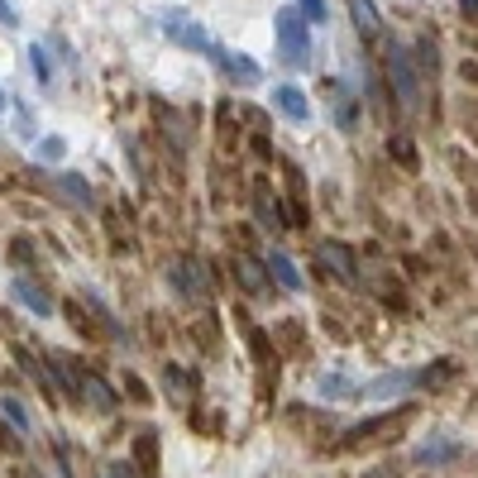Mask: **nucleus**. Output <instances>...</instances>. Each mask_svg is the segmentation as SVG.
Returning <instances> with one entry per match:
<instances>
[{
	"label": "nucleus",
	"instance_id": "nucleus-1",
	"mask_svg": "<svg viewBox=\"0 0 478 478\" xmlns=\"http://www.w3.org/2000/svg\"><path fill=\"white\" fill-rule=\"evenodd\" d=\"M273 29H278V53H282L287 68H306L311 62V34H306L302 10H278Z\"/></svg>",
	"mask_w": 478,
	"mask_h": 478
},
{
	"label": "nucleus",
	"instance_id": "nucleus-2",
	"mask_svg": "<svg viewBox=\"0 0 478 478\" xmlns=\"http://www.w3.org/2000/svg\"><path fill=\"white\" fill-rule=\"evenodd\" d=\"M158 25H163V34H168L173 44H182V48H192V53H206V58H211L216 38L206 34L201 25H192V19H186L182 10H163V15H158Z\"/></svg>",
	"mask_w": 478,
	"mask_h": 478
},
{
	"label": "nucleus",
	"instance_id": "nucleus-3",
	"mask_svg": "<svg viewBox=\"0 0 478 478\" xmlns=\"http://www.w3.org/2000/svg\"><path fill=\"white\" fill-rule=\"evenodd\" d=\"M311 259H316L325 273H335L340 282H359V263H355V249H345L340 239H321L311 249Z\"/></svg>",
	"mask_w": 478,
	"mask_h": 478
},
{
	"label": "nucleus",
	"instance_id": "nucleus-4",
	"mask_svg": "<svg viewBox=\"0 0 478 478\" xmlns=\"http://www.w3.org/2000/svg\"><path fill=\"white\" fill-rule=\"evenodd\" d=\"M168 282L177 287L182 297H206L211 292V282H206V263L201 259H173V268H168Z\"/></svg>",
	"mask_w": 478,
	"mask_h": 478
},
{
	"label": "nucleus",
	"instance_id": "nucleus-5",
	"mask_svg": "<svg viewBox=\"0 0 478 478\" xmlns=\"http://www.w3.org/2000/svg\"><path fill=\"white\" fill-rule=\"evenodd\" d=\"M388 72H392V87H398V101H402V106H417L421 81H417V72H411V62H407V48L392 44V53H388Z\"/></svg>",
	"mask_w": 478,
	"mask_h": 478
},
{
	"label": "nucleus",
	"instance_id": "nucleus-6",
	"mask_svg": "<svg viewBox=\"0 0 478 478\" xmlns=\"http://www.w3.org/2000/svg\"><path fill=\"white\" fill-rule=\"evenodd\" d=\"M407 417H411V411H407V407L398 411V417H392V411H388V417H368V421H359L355 430H349V435H345V441H340V445H345V450H364L368 441H378V435H383L388 426H398V421H407Z\"/></svg>",
	"mask_w": 478,
	"mask_h": 478
},
{
	"label": "nucleus",
	"instance_id": "nucleus-7",
	"mask_svg": "<svg viewBox=\"0 0 478 478\" xmlns=\"http://www.w3.org/2000/svg\"><path fill=\"white\" fill-rule=\"evenodd\" d=\"M282 177H287V225H306V182L297 163H282Z\"/></svg>",
	"mask_w": 478,
	"mask_h": 478
},
{
	"label": "nucleus",
	"instance_id": "nucleus-8",
	"mask_svg": "<svg viewBox=\"0 0 478 478\" xmlns=\"http://www.w3.org/2000/svg\"><path fill=\"white\" fill-rule=\"evenodd\" d=\"M211 58H216V62H220V68H225V72H230V77H235V81H249V87H254V81L263 77V68H259V62H254V58H244V53H230V48H220V44L211 48Z\"/></svg>",
	"mask_w": 478,
	"mask_h": 478
},
{
	"label": "nucleus",
	"instance_id": "nucleus-9",
	"mask_svg": "<svg viewBox=\"0 0 478 478\" xmlns=\"http://www.w3.org/2000/svg\"><path fill=\"white\" fill-rule=\"evenodd\" d=\"M77 392H81V398H87L96 411H115V392L101 383L96 373H87V368H77Z\"/></svg>",
	"mask_w": 478,
	"mask_h": 478
},
{
	"label": "nucleus",
	"instance_id": "nucleus-10",
	"mask_svg": "<svg viewBox=\"0 0 478 478\" xmlns=\"http://www.w3.org/2000/svg\"><path fill=\"white\" fill-rule=\"evenodd\" d=\"M254 211H259V220L268 225V230H278V225H287V211L273 201V186H268L263 177L254 182Z\"/></svg>",
	"mask_w": 478,
	"mask_h": 478
},
{
	"label": "nucleus",
	"instance_id": "nucleus-11",
	"mask_svg": "<svg viewBox=\"0 0 478 478\" xmlns=\"http://www.w3.org/2000/svg\"><path fill=\"white\" fill-rule=\"evenodd\" d=\"M134 464H139V478H158V435L154 430L134 435Z\"/></svg>",
	"mask_w": 478,
	"mask_h": 478
},
{
	"label": "nucleus",
	"instance_id": "nucleus-12",
	"mask_svg": "<svg viewBox=\"0 0 478 478\" xmlns=\"http://www.w3.org/2000/svg\"><path fill=\"white\" fill-rule=\"evenodd\" d=\"M15 297L25 302V306L34 311V316H53V297H48L34 278H15Z\"/></svg>",
	"mask_w": 478,
	"mask_h": 478
},
{
	"label": "nucleus",
	"instance_id": "nucleus-13",
	"mask_svg": "<svg viewBox=\"0 0 478 478\" xmlns=\"http://www.w3.org/2000/svg\"><path fill=\"white\" fill-rule=\"evenodd\" d=\"M278 111L292 120V124H306V120H311V101H306L297 87H278Z\"/></svg>",
	"mask_w": 478,
	"mask_h": 478
},
{
	"label": "nucleus",
	"instance_id": "nucleus-14",
	"mask_svg": "<svg viewBox=\"0 0 478 478\" xmlns=\"http://www.w3.org/2000/svg\"><path fill=\"white\" fill-rule=\"evenodd\" d=\"M235 278L249 287V292H263V287H268V268L259 259H249V254H235Z\"/></svg>",
	"mask_w": 478,
	"mask_h": 478
},
{
	"label": "nucleus",
	"instance_id": "nucleus-15",
	"mask_svg": "<svg viewBox=\"0 0 478 478\" xmlns=\"http://www.w3.org/2000/svg\"><path fill=\"white\" fill-rule=\"evenodd\" d=\"M53 186H58L62 197H68V206H87V201H91V186H87V177H77V173H62Z\"/></svg>",
	"mask_w": 478,
	"mask_h": 478
},
{
	"label": "nucleus",
	"instance_id": "nucleus-16",
	"mask_svg": "<svg viewBox=\"0 0 478 478\" xmlns=\"http://www.w3.org/2000/svg\"><path fill=\"white\" fill-rule=\"evenodd\" d=\"M349 10H355V25H359L364 38H378L383 34V19H378V10H373L368 0H349Z\"/></svg>",
	"mask_w": 478,
	"mask_h": 478
},
{
	"label": "nucleus",
	"instance_id": "nucleus-17",
	"mask_svg": "<svg viewBox=\"0 0 478 478\" xmlns=\"http://www.w3.org/2000/svg\"><path fill=\"white\" fill-rule=\"evenodd\" d=\"M268 273H273V278L287 287V292H302V278H297V268H292V259H287V254H273V259H268Z\"/></svg>",
	"mask_w": 478,
	"mask_h": 478
},
{
	"label": "nucleus",
	"instance_id": "nucleus-18",
	"mask_svg": "<svg viewBox=\"0 0 478 478\" xmlns=\"http://www.w3.org/2000/svg\"><path fill=\"white\" fill-rule=\"evenodd\" d=\"M0 417H5L19 435H29L34 426H29V411H25V402H19V398H0Z\"/></svg>",
	"mask_w": 478,
	"mask_h": 478
},
{
	"label": "nucleus",
	"instance_id": "nucleus-19",
	"mask_svg": "<svg viewBox=\"0 0 478 478\" xmlns=\"http://www.w3.org/2000/svg\"><path fill=\"white\" fill-rule=\"evenodd\" d=\"M388 154L402 163V168H417V143H411L407 134H388Z\"/></svg>",
	"mask_w": 478,
	"mask_h": 478
},
{
	"label": "nucleus",
	"instance_id": "nucleus-20",
	"mask_svg": "<svg viewBox=\"0 0 478 478\" xmlns=\"http://www.w3.org/2000/svg\"><path fill=\"white\" fill-rule=\"evenodd\" d=\"M335 120H340V130H359V101L335 91Z\"/></svg>",
	"mask_w": 478,
	"mask_h": 478
},
{
	"label": "nucleus",
	"instance_id": "nucleus-21",
	"mask_svg": "<svg viewBox=\"0 0 478 478\" xmlns=\"http://www.w3.org/2000/svg\"><path fill=\"white\" fill-rule=\"evenodd\" d=\"M450 378H454V364H435V368H421V373H417L421 388H445Z\"/></svg>",
	"mask_w": 478,
	"mask_h": 478
},
{
	"label": "nucleus",
	"instance_id": "nucleus-22",
	"mask_svg": "<svg viewBox=\"0 0 478 478\" xmlns=\"http://www.w3.org/2000/svg\"><path fill=\"white\" fill-rule=\"evenodd\" d=\"M450 454H454L450 441H426V445L417 450V460H421V464H441V460H450Z\"/></svg>",
	"mask_w": 478,
	"mask_h": 478
},
{
	"label": "nucleus",
	"instance_id": "nucleus-23",
	"mask_svg": "<svg viewBox=\"0 0 478 478\" xmlns=\"http://www.w3.org/2000/svg\"><path fill=\"white\" fill-rule=\"evenodd\" d=\"M163 378H168V383L177 388V398H186V392H197V378H192V373H182V368H168Z\"/></svg>",
	"mask_w": 478,
	"mask_h": 478
},
{
	"label": "nucleus",
	"instance_id": "nucleus-24",
	"mask_svg": "<svg viewBox=\"0 0 478 478\" xmlns=\"http://www.w3.org/2000/svg\"><path fill=\"white\" fill-rule=\"evenodd\" d=\"M29 58H34V72H38V81H44V87H48V77H53V62H48V53L34 44V48H29Z\"/></svg>",
	"mask_w": 478,
	"mask_h": 478
},
{
	"label": "nucleus",
	"instance_id": "nucleus-25",
	"mask_svg": "<svg viewBox=\"0 0 478 478\" xmlns=\"http://www.w3.org/2000/svg\"><path fill=\"white\" fill-rule=\"evenodd\" d=\"M325 0H302V19H316V25H325Z\"/></svg>",
	"mask_w": 478,
	"mask_h": 478
},
{
	"label": "nucleus",
	"instance_id": "nucleus-26",
	"mask_svg": "<svg viewBox=\"0 0 478 478\" xmlns=\"http://www.w3.org/2000/svg\"><path fill=\"white\" fill-rule=\"evenodd\" d=\"M96 478H134V464H120V460L115 464H101Z\"/></svg>",
	"mask_w": 478,
	"mask_h": 478
},
{
	"label": "nucleus",
	"instance_id": "nucleus-27",
	"mask_svg": "<svg viewBox=\"0 0 478 478\" xmlns=\"http://www.w3.org/2000/svg\"><path fill=\"white\" fill-rule=\"evenodd\" d=\"M62 149H68L62 139H38V158H62Z\"/></svg>",
	"mask_w": 478,
	"mask_h": 478
},
{
	"label": "nucleus",
	"instance_id": "nucleus-28",
	"mask_svg": "<svg viewBox=\"0 0 478 478\" xmlns=\"http://www.w3.org/2000/svg\"><path fill=\"white\" fill-rule=\"evenodd\" d=\"M10 259H15V263H29V259H34V244H29V239H15V244H10Z\"/></svg>",
	"mask_w": 478,
	"mask_h": 478
},
{
	"label": "nucleus",
	"instance_id": "nucleus-29",
	"mask_svg": "<svg viewBox=\"0 0 478 478\" xmlns=\"http://www.w3.org/2000/svg\"><path fill=\"white\" fill-rule=\"evenodd\" d=\"M417 48H421V68H426V72H435V44L426 38V44H417Z\"/></svg>",
	"mask_w": 478,
	"mask_h": 478
},
{
	"label": "nucleus",
	"instance_id": "nucleus-30",
	"mask_svg": "<svg viewBox=\"0 0 478 478\" xmlns=\"http://www.w3.org/2000/svg\"><path fill=\"white\" fill-rule=\"evenodd\" d=\"M0 25H10V29L19 25V15H15V5H10V0H0Z\"/></svg>",
	"mask_w": 478,
	"mask_h": 478
},
{
	"label": "nucleus",
	"instance_id": "nucleus-31",
	"mask_svg": "<svg viewBox=\"0 0 478 478\" xmlns=\"http://www.w3.org/2000/svg\"><path fill=\"white\" fill-rule=\"evenodd\" d=\"M124 388H130V398H134V402H149V392H143L139 378H124Z\"/></svg>",
	"mask_w": 478,
	"mask_h": 478
},
{
	"label": "nucleus",
	"instance_id": "nucleus-32",
	"mask_svg": "<svg viewBox=\"0 0 478 478\" xmlns=\"http://www.w3.org/2000/svg\"><path fill=\"white\" fill-rule=\"evenodd\" d=\"M460 10H464L469 19H478V0H460Z\"/></svg>",
	"mask_w": 478,
	"mask_h": 478
},
{
	"label": "nucleus",
	"instance_id": "nucleus-33",
	"mask_svg": "<svg viewBox=\"0 0 478 478\" xmlns=\"http://www.w3.org/2000/svg\"><path fill=\"white\" fill-rule=\"evenodd\" d=\"M5 106H10V101H5V91H0V111H5Z\"/></svg>",
	"mask_w": 478,
	"mask_h": 478
},
{
	"label": "nucleus",
	"instance_id": "nucleus-34",
	"mask_svg": "<svg viewBox=\"0 0 478 478\" xmlns=\"http://www.w3.org/2000/svg\"><path fill=\"white\" fill-rule=\"evenodd\" d=\"M373 478H392V473H373Z\"/></svg>",
	"mask_w": 478,
	"mask_h": 478
}]
</instances>
